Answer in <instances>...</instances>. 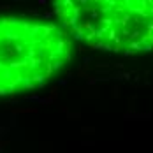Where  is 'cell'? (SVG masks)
<instances>
[{
  "instance_id": "6da1fadb",
  "label": "cell",
  "mask_w": 153,
  "mask_h": 153,
  "mask_svg": "<svg viewBox=\"0 0 153 153\" xmlns=\"http://www.w3.org/2000/svg\"><path fill=\"white\" fill-rule=\"evenodd\" d=\"M63 34L19 18H0V93H14L40 85L67 49Z\"/></svg>"
}]
</instances>
